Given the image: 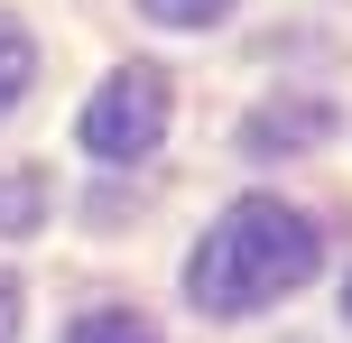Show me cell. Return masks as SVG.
I'll return each mask as SVG.
<instances>
[{"label":"cell","instance_id":"2","mask_svg":"<svg viewBox=\"0 0 352 343\" xmlns=\"http://www.w3.org/2000/svg\"><path fill=\"white\" fill-rule=\"evenodd\" d=\"M167 111H176V84H167L158 65H111L102 84H93L84 130H74V140H84L102 167H140L148 148L167 140Z\"/></svg>","mask_w":352,"mask_h":343},{"label":"cell","instance_id":"8","mask_svg":"<svg viewBox=\"0 0 352 343\" xmlns=\"http://www.w3.org/2000/svg\"><path fill=\"white\" fill-rule=\"evenodd\" d=\"M19 325H28V297H19V278L0 269V343H19Z\"/></svg>","mask_w":352,"mask_h":343},{"label":"cell","instance_id":"7","mask_svg":"<svg viewBox=\"0 0 352 343\" xmlns=\"http://www.w3.org/2000/svg\"><path fill=\"white\" fill-rule=\"evenodd\" d=\"M140 19H158V28H213V19H232V0H140Z\"/></svg>","mask_w":352,"mask_h":343},{"label":"cell","instance_id":"9","mask_svg":"<svg viewBox=\"0 0 352 343\" xmlns=\"http://www.w3.org/2000/svg\"><path fill=\"white\" fill-rule=\"evenodd\" d=\"M343 316H352V288H343Z\"/></svg>","mask_w":352,"mask_h":343},{"label":"cell","instance_id":"3","mask_svg":"<svg viewBox=\"0 0 352 343\" xmlns=\"http://www.w3.org/2000/svg\"><path fill=\"white\" fill-rule=\"evenodd\" d=\"M334 130V102H260L241 121V148H260V158H297L306 140H324Z\"/></svg>","mask_w":352,"mask_h":343},{"label":"cell","instance_id":"5","mask_svg":"<svg viewBox=\"0 0 352 343\" xmlns=\"http://www.w3.org/2000/svg\"><path fill=\"white\" fill-rule=\"evenodd\" d=\"M65 343H158V325H148V316H130V307H93V316H74Z\"/></svg>","mask_w":352,"mask_h":343},{"label":"cell","instance_id":"4","mask_svg":"<svg viewBox=\"0 0 352 343\" xmlns=\"http://www.w3.org/2000/svg\"><path fill=\"white\" fill-rule=\"evenodd\" d=\"M37 223H47V177L37 167H0V241L37 232Z\"/></svg>","mask_w":352,"mask_h":343},{"label":"cell","instance_id":"6","mask_svg":"<svg viewBox=\"0 0 352 343\" xmlns=\"http://www.w3.org/2000/svg\"><path fill=\"white\" fill-rule=\"evenodd\" d=\"M28 84H37V47H28V28H19V19H0V111H10Z\"/></svg>","mask_w":352,"mask_h":343},{"label":"cell","instance_id":"1","mask_svg":"<svg viewBox=\"0 0 352 343\" xmlns=\"http://www.w3.org/2000/svg\"><path fill=\"white\" fill-rule=\"evenodd\" d=\"M316 260H324V232L297 214V204L241 195L204 241H195L186 297L204 316H260V307H278V297H297L306 278H316Z\"/></svg>","mask_w":352,"mask_h":343}]
</instances>
